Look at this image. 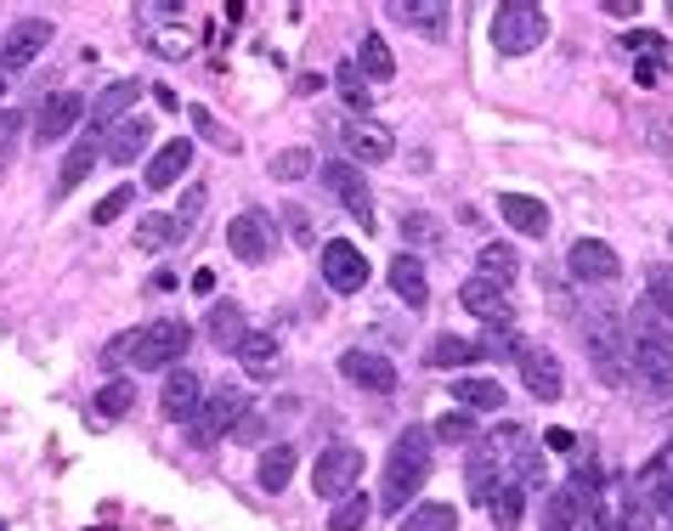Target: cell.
I'll list each match as a JSON object with an SVG mask.
<instances>
[{"label": "cell", "mask_w": 673, "mask_h": 531, "mask_svg": "<svg viewBox=\"0 0 673 531\" xmlns=\"http://www.w3.org/2000/svg\"><path fill=\"white\" fill-rule=\"evenodd\" d=\"M357 63H362V74L368 79H397V57H391V45H385V34H362V45H357Z\"/></svg>", "instance_id": "e575fe53"}, {"label": "cell", "mask_w": 673, "mask_h": 531, "mask_svg": "<svg viewBox=\"0 0 673 531\" xmlns=\"http://www.w3.org/2000/svg\"><path fill=\"white\" fill-rule=\"evenodd\" d=\"M0 91H7V79H0Z\"/></svg>", "instance_id": "e7e4bbea"}, {"label": "cell", "mask_w": 673, "mask_h": 531, "mask_svg": "<svg viewBox=\"0 0 673 531\" xmlns=\"http://www.w3.org/2000/svg\"><path fill=\"white\" fill-rule=\"evenodd\" d=\"M130 402H136V384H130V379H108L103 396H96V413H103V418H125Z\"/></svg>", "instance_id": "bcb514c9"}, {"label": "cell", "mask_w": 673, "mask_h": 531, "mask_svg": "<svg viewBox=\"0 0 673 531\" xmlns=\"http://www.w3.org/2000/svg\"><path fill=\"white\" fill-rule=\"evenodd\" d=\"M430 442H453V447H470V442H481V436H475V413H464V407H448L437 424H430Z\"/></svg>", "instance_id": "8d00e7d4"}, {"label": "cell", "mask_w": 673, "mask_h": 531, "mask_svg": "<svg viewBox=\"0 0 673 531\" xmlns=\"http://www.w3.org/2000/svg\"><path fill=\"white\" fill-rule=\"evenodd\" d=\"M368 514H374V503H368L362 492H351V498H340V503H334L328 531H362V525H368Z\"/></svg>", "instance_id": "ee69618b"}, {"label": "cell", "mask_w": 673, "mask_h": 531, "mask_svg": "<svg viewBox=\"0 0 673 531\" xmlns=\"http://www.w3.org/2000/svg\"><path fill=\"white\" fill-rule=\"evenodd\" d=\"M498 215L520 232V237H544L549 232V204L533 192H498Z\"/></svg>", "instance_id": "7402d4cb"}, {"label": "cell", "mask_w": 673, "mask_h": 531, "mask_svg": "<svg viewBox=\"0 0 673 531\" xmlns=\"http://www.w3.org/2000/svg\"><path fill=\"white\" fill-rule=\"evenodd\" d=\"M96 159H103V141H96V136L85 130V136L74 141V148H69L63 170H57V192H74V187H80V181L91 176V164H96Z\"/></svg>", "instance_id": "f546056e"}, {"label": "cell", "mask_w": 673, "mask_h": 531, "mask_svg": "<svg viewBox=\"0 0 673 531\" xmlns=\"http://www.w3.org/2000/svg\"><path fill=\"white\" fill-rule=\"evenodd\" d=\"M192 295H215V272H192Z\"/></svg>", "instance_id": "6125c7cd"}, {"label": "cell", "mask_w": 673, "mask_h": 531, "mask_svg": "<svg viewBox=\"0 0 673 531\" xmlns=\"http://www.w3.org/2000/svg\"><path fill=\"white\" fill-rule=\"evenodd\" d=\"M0 531H7V520H0Z\"/></svg>", "instance_id": "03108f58"}, {"label": "cell", "mask_w": 673, "mask_h": 531, "mask_svg": "<svg viewBox=\"0 0 673 531\" xmlns=\"http://www.w3.org/2000/svg\"><path fill=\"white\" fill-rule=\"evenodd\" d=\"M391 288H397V300H408V306H424V300H430V283H424V261H419L413 249L391 261Z\"/></svg>", "instance_id": "f1b7e54d"}, {"label": "cell", "mask_w": 673, "mask_h": 531, "mask_svg": "<svg viewBox=\"0 0 673 531\" xmlns=\"http://www.w3.org/2000/svg\"><path fill=\"white\" fill-rule=\"evenodd\" d=\"M136 96H141V85H136V79H114V85L96 91V96H91V136H96V130H114L119 119H130Z\"/></svg>", "instance_id": "ffe728a7"}, {"label": "cell", "mask_w": 673, "mask_h": 531, "mask_svg": "<svg viewBox=\"0 0 673 531\" xmlns=\"http://www.w3.org/2000/svg\"><path fill=\"white\" fill-rule=\"evenodd\" d=\"M312 170H317V153L312 148H283V153H272V176L277 181H301Z\"/></svg>", "instance_id": "f6af8a7d"}, {"label": "cell", "mask_w": 673, "mask_h": 531, "mask_svg": "<svg viewBox=\"0 0 673 531\" xmlns=\"http://www.w3.org/2000/svg\"><path fill=\"white\" fill-rule=\"evenodd\" d=\"M187 164H192V141H187V136H176V141H165V148H159V153L148 159V187H154V192H165V187H176Z\"/></svg>", "instance_id": "d4e9b609"}, {"label": "cell", "mask_w": 673, "mask_h": 531, "mask_svg": "<svg viewBox=\"0 0 673 531\" xmlns=\"http://www.w3.org/2000/svg\"><path fill=\"white\" fill-rule=\"evenodd\" d=\"M340 96H346V103H351L357 114H368V91H362V79H357V68H351V63L340 68Z\"/></svg>", "instance_id": "db71d44e"}, {"label": "cell", "mask_w": 673, "mask_h": 531, "mask_svg": "<svg viewBox=\"0 0 673 531\" xmlns=\"http://www.w3.org/2000/svg\"><path fill=\"white\" fill-rule=\"evenodd\" d=\"M204 333L221 346V351H238L244 346V333H250V322H244V306H232V300H221V306H210V322H204Z\"/></svg>", "instance_id": "4316f807"}, {"label": "cell", "mask_w": 673, "mask_h": 531, "mask_svg": "<svg viewBox=\"0 0 673 531\" xmlns=\"http://www.w3.org/2000/svg\"><path fill=\"white\" fill-rule=\"evenodd\" d=\"M250 407H255V402H250L244 384H215V391H204L199 413L187 418V442H192V447H215L221 436H232L238 418H244Z\"/></svg>", "instance_id": "3957f363"}, {"label": "cell", "mask_w": 673, "mask_h": 531, "mask_svg": "<svg viewBox=\"0 0 673 531\" xmlns=\"http://www.w3.org/2000/svg\"><path fill=\"white\" fill-rule=\"evenodd\" d=\"M192 125H199V136H204V141H215V148H227V153L238 148V136H232L227 125H215V114H210V108H192Z\"/></svg>", "instance_id": "f907efd6"}, {"label": "cell", "mask_w": 673, "mask_h": 531, "mask_svg": "<svg viewBox=\"0 0 673 531\" xmlns=\"http://www.w3.org/2000/svg\"><path fill=\"white\" fill-rule=\"evenodd\" d=\"M589 531H622V520H606V514H595V520H589Z\"/></svg>", "instance_id": "be15d7a7"}, {"label": "cell", "mask_w": 673, "mask_h": 531, "mask_svg": "<svg viewBox=\"0 0 673 531\" xmlns=\"http://www.w3.org/2000/svg\"><path fill=\"white\" fill-rule=\"evenodd\" d=\"M504 464L515 469V487H520V492H544V487H549V464H544V447H538V442H520Z\"/></svg>", "instance_id": "484cf974"}, {"label": "cell", "mask_w": 673, "mask_h": 531, "mask_svg": "<svg viewBox=\"0 0 673 531\" xmlns=\"http://www.w3.org/2000/svg\"><path fill=\"white\" fill-rule=\"evenodd\" d=\"M453 396L464 402V413H498L504 407V384L498 379H453Z\"/></svg>", "instance_id": "4dcf8cb0"}, {"label": "cell", "mask_w": 673, "mask_h": 531, "mask_svg": "<svg viewBox=\"0 0 673 531\" xmlns=\"http://www.w3.org/2000/svg\"><path fill=\"white\" fill-rule=\"evenodd\" d=\"M645 306L662 322H673V266H651V277H645Z\"/></svg>", "instance_id": "7bdbcfd3"}, {"label": "cell", "mask_w": 673, "mask_h": 531, "mask_svg": "<svg viewBox=\"0 0 673 531\" xmlns=\"http://www.w3.org/2000/svg\"><path fill=\"white\" fill-rule=\"evenodd\" d=\"M317 266H323V283L334 288V295H357V288L368 283V261H362L357 244H346V237H328Z\"/></svg>", "instance_id": "30bf717a"}, {"label": "cell", "mask_w": 673, "mask_h": 531, "mask_svg": "<svg viewBox=\"0 0 673 531\" xmlns=\"http://www.w3.org/2000/svg\"><path fill=\"white\" fill-rule=\"evenodd\" d=\"M204 204H210V192H204L199 181H192V187L181 192V204L170 210V221H176V244H181V237H192V232H199V221H204Z\"/></svg>", "instance_id": "74e56055"}, {"label": "cell", "mask_w": 673, "mask_h": 531, "mask_svg": "<svg viewBox=\"0 0 673 531\" xmlns=\"http://www.w3.org/2000/svg\"><path fill=\"white\" fill-rule=\"evenodd\" d=\"M520 384H526V396H538V402H560L566 396V373L549 351H533L526 346L520 351Z\"/></svg>", "instance_id": "e0dca14e"}, {"label": "cell", "mask_w": 673, "mask_h": 531, "mask_svg": "<svg viewBox=\"0 0 673 531\" xmlns=\"http://www.w3.org/2000/svg\"><path fill=\"white\" fill-rule=\"evenodd\" d=\"M85 119V96H74V91H57V96H45V103L34 108V141L40 148H52V141H63V136H74V125Z\"/></svg>", "instance_id": "9c48e42d"}, {"label": "cell", "mask_w": 673, "mask_h": 531, "mask_svg": "<svg viewBox=\"0 0 673 531\" xmlns=\"http://www.w3.org/2000/svg\"><path fill=\"white\" fill-rule=\"evenodd\" d=\"M634 79H640V85H662V63H656V57H645V63L634 68Z\"/></svg>", "instance_id": "94428289"}, {"label": "cell", "mask_w": 673, "mask_h": 531, "mask_svg": "<svg viewBox=\"0 0 673 531\" xmlns=\"http://www.w3.org/2000/svg\"><path fill=\"white\" fill-rule=\"evenodd\" d=\"M459 306L470 317H481L487 328H515V306H509V288L487 283V277H464L459 283Z\"/></svg>", "instance_id": "8fae6325"}, {"label": "cell", "mask_w": 673, "mask_h": 531, "mask_svg": "<svg viewBox=\"0 0 673 531\" xmlns=\"http://www.w3.org/2000/svg\"><path fill=\"white\" fill-rule=\"evenodd\" d=\"M583 340H589V362H595V373L606 384H629V333H622L617 317L595 311L583 322Z\"/></svg>", "instance_id": "5b68a950"}, {"label": "cell", "mask_w": 673, "mask_h": 531, "mask_svg": "<svg viewBox=\"0 0 673 531\" xmlns=\"http://www.w3.org/2000/svg\"><path fill=\"white\" fill-rule=\"evenodd\" d=\"M148 148H154V119L130 114V119H119V125L108 130V141H103V159H114V164H136Z\"/></svg>", "instance_id": "44dd1931"}, {"label": "cell", "mask_w": 673, "mask_h": 531, "mask_svg": "<svg viewBox=\"0 0 673 531\" xmlns=\"http://www.w3.org/2000/svg\"><path fill=\"white\" fill-rule=\"evenodd\" d=\"M148 45H154L159 57H187L192 52V40H176V34H148Z\"/></svg>", "instance_id": "11a10c76"}, {"label": "cell", "mask_w": 673, "mask_h": 531, "mask_svg": "<svg viewBox=\"0 0 673 531\" xmlns=\"http://www.w3.org/2000/svg\"><path fill=\"white\" fill-rule=\"evenodd\" d=\"M192 346V328L181 322V317H154L148 328H136V373L141 368H176L181 362V351Z\"/></svg>", "instance_id": "52a82bcc"}, {"label": "cell", "mask_w": 673, "mask_h": 531, "mask_svg": "<svg viewBox=\"0 0 673 531\" xmlns=\"http://www.w3.org/2000/svg\"><path fill=\"white\" fill-rule=\"evenodd\" d=\"M622 333H629V379H640L651 396H673V333H667V322L651 306H640L622 322Z\"/></svg>", "instance_id": "6da1fadb"}, {"label": "cell", "mask_w": 673, "mask_h": 531, "mask_svg": "<svg viewBox=\"0 0 673 531\" xmlns=\"http://www.w3.org/2000/svg\"><path fill=\"white\" fill-rule=\"evenodd\" d=\"M397 531H459V509L453 503H419L402 514Z\"/></svg>", "instance_id": "d590c367"}, {"label": "cell", "mask_w": 673, "mask_h": 531, "mask_svg": "<svg viewBox=\"0 0 673 531\" xmlns=\"http://www.w3.org/2000/svg\"><path fill=\"white\" fill-rule=\"evenodd\" d=\"M538 525H544V531H577V498H571L566 487L544 492V514H538Z\"/></svg>", "instance_id": "f35d334b"}, {"label": "cell", "mask_w": 673, "mask_h": 531, "mask_svg": "<svg viewBox=\"0 0 673 531\" xmlns=\"http://www.w3.org/2000/svg\"><path fill=\"white\" fill-rule=\"evenodd\" d=\"M622 531H673V520L645 498V492H634L629 498V509H622Z\"/></svg>", "instance_id": "ab89813d"}, {"label": "cell", "mask_w": 673, "mask_h": 531, "mask_svg": "<svg viewBox=\"0 0 673 531\" xmlns=\"http://www.w3.org/2000/svg\"><path fill=\"white\" fill-rule=\"evenodd\" d=\"M645 136L656 141L662 153H673V130H667V119H645Z\"/></svg>", "instance_id": "6f0895ef"}, {"label": "cell", "mask_w": 673, "mask_h": 531, "mask_svg": "<svg viewBox=\"0 0 673 531\" xmlns=\"http://www.w3.org/2000/svg\"><path fill=\"white\" fill-rule=\"evenodd\" d=\"M544 447H549V453H571L577 436H571V429H544Z\"/></svg>", "instance_id": "680465c9"}, {"label": "cell", "mask_w": 673, "mask_h": 531, "mask_svg": "<svg viewBox=\"0 0 673 531\" xmlns=\"http://www.w3.org/2000/svg\"><path fill=\"white\" fill-rule=\"evenodd\" d=\"M323 170V187L334 192V199H340L362 226H368V215H374V192H368V181H362V170L351 164V159H334V164H317Z\"/></svg>", "instance_id": "5bb4252c"}, {"label": "cell", "mask_w": 673, "mask_h": 531, "mask_svg": "<svg viewBox=\"0 0 673 531\" xmlns=\"http://www.w3.org/2000/svg\"><path fill=\"white\" fill-rule=\"evenodd\" d=\"M397 18L413 34H424V40H448L453 34V7H442V0H402Z\"/></svg>", "instance_id": "603a6c76"}, {"label": "cell", "mask_w": 673, "mask_h": 531, "mask_svg": "<svg viewBox=\"0 0 673 531\" xmlns=\"http://www.w3.org/2000/svg\"><path fill=\"white\" fill-rule=\"evenodd\" d=\"M199 402H204V379L192 373V368H170L165 391H159V413L176 418V424H187L192 413H199Z\"/></svg>", "instance_id": "ac0fdd59"}, {"label": "cell", "mask_w": 673, "mask_h": 531, "mask_svg": "<svg viewBox=\"0 0 673 531\" xmlns=\"http://www.w3.org/2000/svg\"><path fill=\"white\" fill-rule=\"evenodd\" d=\"M520 509H526V492L515 487V480H504V487H498V498L487 503L493 531H515V525H520Z\"/></svg>", "instance_id": "60d3db41"}, {"label": "cell", "mask_w": 673, "mask_h": 531, "mask_svg": "<svg viewBox=\"0 0 673 531\" xmlns=\"http://www.w3.org/2000/svg\"><path fill=\"white\" fill-rule=\"evenodd\" d=\"M340 373L351 384H362V391H374V396H391L397 391V362L385 357V351H346L340 357Z\"/></svg>", "instance_id": "9a60e30c"}, {"label": "cell", "mask_w": 673, "mask_h": 531, "mask_svg": "<svg viewBox=\"0 0 673 531\" xmlns=\"http://www.w3.org/2000/svg\"><path fill=\"white\" fill-rule=\"evenodd\" d=\"M622 45H629V52H662V40L645 34V29H640V34H622Z\"/></svg>", "instance_id": "91938a15"}, {"label": "cell", "mask_w": 673, "mask_h": 531, "mask_svg": "<svg viewBox=\"0 0 673 531\" xmlns=\"http://www.w3.org/2000/svg\"><path fill=\"white\" fill-rule=\"evenodd\" d=\"M52 23H45V18H23L12 34H0V79H12V74H23L40 52H45V45H52Z\"/></svg>", "instance_id": "ba28073f"}, {"label": "cell", "mask_w": 673, "mask_h": 531, "mask_svg": "<svg viewBox=\"0 0 673 531\" xmlns=\"http://www.w3.org/2000/svg\"><path fill=\"white\" fill-rule=\"evenodd\" d=\"M340 148L362 170V164H385V159H391L397 153V136L385 130V125H368V119H346L340 125Z\"/></svg>", "instance_id": "4fadbf2b"}, {"label": "cell", "mask_w": 673, "mask_h": 531, "mask_svg": "<svg viewBox=\"0 0 673 531\" xmlns=\"http://www.w3.org/2000/svg\"><path fill=\"white\" fill-rule=\"evenodd\" d=\"M430 429H402V436L391 442V458H385V492H379V509L402 514L408 498L430 480Z\"/></svg>", "instance_id": "7a4b0ae2"}, {"label": "cell", "mask_w": 673, "mask_h": 531, "mask_svg": "<svg viewBox=\"0 0 673 531\" xmlns=\"http://www.w3.org/2000/svg\"><path fill=\"white\" fill-rule=\"evenodd\" d=\"M475 357H481L475 340H459V333H437V340H430V351H424L430 368H470Z\"/></svg>", "instance_id": "836d02e7"}, {"label": "cell", "mask_w": 673, "mask_h": 531, "mask_svg": "<svg viewBox=\"0 0 673 531\" xmlns=\"http://www.w3.org/2000/svg\"><path fill=\"white\" fill-rule=\"evenodd\" d=\"M18 125H23V114H12V108H0V159L12 153V141H18Z\"/></svg>", "instance_id": "9f6ffc18"}, {"label": "cell", "mask_w": 673, "mask_h": 531, "mask_svg": "<svg viewBox=\"0 0 673 531\" xmlns=\"http://www.w3.org/2000/svg\"><path fill=\"white\" fill-rule=\"evenodd\" d=\"M295 447H288V442H272L266 453H261V469H255V480H261V492H283L288 487V480H295Z\"/></svg>", "instance_id": "83f0119b"}, {"label": "cell", "mask_w": 673, "mask_h": 531, "mask_svg": "<svg viewBox=\"0 0 673 531\" xmlns=\"http://www.w3.org/2000/svg\"><path fill=\"white\" fill-rule=\"evenodd\" d=\"M475 277H487V283L509 288V283L520 277V255H515V249H504V244H487V249L475 255Z\"/></svg>", "instance_id": "1f68e13d"}, {"label": "cell", "mask_w": 673, "mask_h": 531, "mask_svg": "<svg viewBox=\"0 0 673 531\" xmlns=\"http://www.w3.org/2000/svg\"><path fill=\"white\" fill-rule=\"evenodd\" d=\"M125 210H136V187H114L108 199H103V204L91 210V221H96V226H108V221H119Z\"/></svg>", "instance_id": "c3c4849f"}, {"label": "cell", "mask_w": 673, "mask_h": 531, "mask_svg": "<svg viewBox=\"0 0 673 531\" xmlns=\"http://www.w3.org/2000/svg\"><path fill=\"white\" fill-rule=\"evenodd\" d=\"M402 237H408V244H424V249H437V244H442V226L430 221L424 210H413V215H402Z\"/></svg>", "instance_id": "7dc6e473"}, {"label": "cell", "mask_w": 673, "mask_h": 531, "mask_svg": "<svg viewBox=\"0 0 673 531\" xmlns=\"http://www.w3.org/2000/svg\"><path fill=\"white\" fill-rule=\"evenodd\" d=\"M176 244V221H170V210H154V215H141L136 221V249L141 255H159V249H170Z\"/></svg>", "instance_id": "d6a6232c"}, {"label": "cell", "mask_w": 673, "mask_h": 531, "mask_svg": "<svg viewBox=\"0 0 673 531\" xmlns=\"http://www.w3.org/2000/svg\"><path fill=\"white\" fill-rule=\"evenodd\" d=\"M232 357L250 379H277L283 373V346L272 340V333H244V346H238Z\"/></svg>", "instance_id": "cb8c5ba5"}, {"label": "cell", "mask_w": 673, "mask_h": 531, "mask_svg": "<svg viewBox=\"0 0 673 531\" xmlns=\"http://www.w3.org/2000/svg\"><path fill=\"white\" fill-rule=\"evenodd\" d=\"M130 362H136V328H130V333H114V340H108V351H103V368H108L114 379H119Z\"/></svg>", "instance_id": "681fc988"}, {"label": "cell", "mask_w": 673, "mask_h": 531, "mask_svg": "<svg viewBox=\"0 0 673 531\" xmlns=\"http://www.w3.org/2000/svg\"><path fill=\"white\" fill-rule=\"evenodd\" d=\"M464 480H470V498H475V503H493V498H498V487H504V458H498L487 442H470Z\"/></svg>", "instance_id": "d6986e66"}, {"label": "cell", "mask_w": 673, "mask_h": 531, "mask_svg": "<svg viewBox=\"0 0 673 531\" xmlns=\"http://www.w3.org/2000/svg\"><path fill=\"white\" fill-rule=\"evenodd\" d=\"M475 351L481 357H487V362H520V340H515V328H487V333H481V340H475Z\"/></svg>", "instance_id": "b9f144b4"}, {"label": "cell", "mask_w": 673, "mask_h": 531, "mask_svg": "<svg viewBox=\"0 0 673 531\" xmlns=\"http://www.w3.org/2000/svg\"><path fill=\"white\" fill-rule=\"evenodd\" d=\"M566 266H571V277H577V283H611V277L622 272L617 249H611V244H600V237H577L571 255H566Z\"/></svg>", "instance_id": "2e32d148"}, {"label": "cell", "mask_w": 673, "mask_h": 531, "mask_svg": "<svg viewBox=\"0 0 673 531\" xmlns=\"http://www.w3.org/2000/svg\"><path fill=\"white\" fill-rule=\"evenodd\" d=\"M283 221H288V232H295V244H301V249H312V244H317V232H312V210L288 204V210H283Z\"/></svg>", "instance_id": "f5cc1de1"}, {"label": "cell", "mask_w": 673, "mask_h": 531, "mask_svg": "<svg viewBox=\"0 0 673 531\" xmlns=\"http://www.w3.org/2000/svg\"><path fill=\"white\" fill-rule=\"evenodd\" d=\"M227 249L244 261V266H261L272 255V215L266 210H244L227 221Z\"/></svg>", "instance_id": "7c38bea8"}, {"label": "cell", "mask_w": 673, "mask_h": 531, "mask_svg": "<svg viewBox=\"0 0 673 531\" xmlns=\"http://www.w3.org/2000/svg\"><path fill=\"white\" fill-rule=\"evenodd\" d=\"M357 480H362V447L334 442V447L317 453V464H312V492H317V498L340 503V498L357 492Z\"/></svg>", "instance_id": "8992f818"}, {"label": "cell", "mask_w": 673, "mask_h": 531, "mask_svg": "<svg viewBox=\"0 0 673 531\" xmlns=\"http://www.w3.org/2000/svg\"><path fill=\"white\" fill-rule=\"evenodd\" d=\"M544 40H549V18L533 0H504L493 12V52L498 57H526V52H538Z\"/></svg>", "instance_id": "277c9868"}, {"label": "cell", "mask_w": 673, "mask_h": 531, "mask_svg": "<svg viewBox=\"0 0 673 531\" xmlns=\"http://www.w3.org/2000/svg\"><path fill=\"white\" fill-rule=\"evenodd\" d=\"M640 487H645V498H651V503H656V509L673 520V469H667V475H651V480H640Z\"/></svg>", "instance_id": "816d5d0a"}]
</instances>
